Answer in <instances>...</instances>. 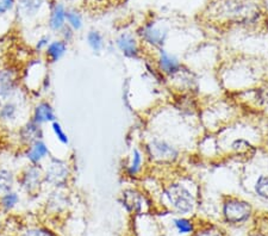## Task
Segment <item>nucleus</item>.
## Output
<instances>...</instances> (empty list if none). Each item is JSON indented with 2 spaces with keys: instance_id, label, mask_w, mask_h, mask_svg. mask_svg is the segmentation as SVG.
<instances>
[{
  "instance_id": "nucleus-14",
  "label": "nucleus",
  "mask_w": 268,
  "mask_h": 236,
  "mask_svg": "<svg viewBox=\"0 0 268 236\" xmlns=\"http://www.w3.org/2000/svg\"><path fill=\"white\" fill-rule=\"evenodd\" d=\"M29 117L39 126L51 124L53 122L58 121L55 109L48 99H39L38 101H36L31 107Z\"/></svg>"
},
{
  "instance_id": "nucleus-22",
  "label": "nucleus",
  "mask_w": 268,
  "mask_h": 236,
  "mask_svg": "<svg viewBox=\"0 0 268 236\" xmlns=\"http://www.w3.org/2000/svg\"><path fill=\"white\" fill-rule=\"evenodd\" d=\"M19 202H21V196H19V192L16 191L15 189L0 195V206H1L4 211L13 210L18 205Z\"/></svg>"
},
{
  "instance_id": "nucleus-1",
  "label": "nucleus",
  "mask_w": 268,
  "mask_h": 236,
  "mask_svg": "<svg viewBox=\"0 0 268 236\" xmlns=\"http://www.w3.org/2000/svg\"><path fill=\"white\" fill-rule=\"evenodd\" d=\"M211 15L218 17L222 22L235 24H252L258 21L260 12L248 0H223L216 5Z\"/></svg>"
},
{
  "instance_id": "nucleus-31",
  "label": "nucleus",
  "mask_w": 268,
  "mask_h": 236,
  "mask_svg": "<svg viewBox=\"0 0 268 236\" xmlns=\"http://www.w3.org/2000/svg\"><path fill=\"white\" fill-rule=\"evenodd\" d=\"M59 35H60V38L64 39L65 42H67V43L69 44L70 42L73 41L74 35H75V31H74V30L72 29V28H69L67 24H66L64 29H62V30L59 33Z\"/></svg>"
},
{
  "instance_id": "nucleus-21",
  "label": "nucleus",
  "mask_w": 268,
  "mask_h": 236,
  "mask_svg": "<svg viewBox=\"0 0 268 236\" xmlns=\"http://www.w3.org/2000/svg\"><path fill=\"white\" fill-rule=\"evenodd\" d=\"M230 152L236 156H249L255 152V147L249 141L243 137L235 138L230 143Z\"/></svg>"
},
{
  "instance_id": "nucleus-16",
  "label": "nucleus",
  "mask_w": 268,
  "mask_h": 236,
  "mask_svg": "<svg viewBox=\"0 0 268 236\" xmlns=\"http://www.w3.org/2000/svg\"><path fill=\"white\" fill-rule=\"evenodd\" d=\"M67 52H68L67 42H65L64 39L61 38L53 39L49 43V45L47 47V49L43 52L44 61L47 62V65L58 64L59 61H61V60L65 58Z\"/></svg>"
},
{
  "instance_id": "nucleus-7",
  "label": "nucleus",
  "mask_w": 268,
  "mask_h": 236,
  "mask_svg": "<svg viewBox=\"0 0 268 236\" xmlns=\"http://www.w3.org/2000/svg\"><path fill=\"white\" fill-rule=\"evenodd\" d=\"M145 153L148 158L154 163L160 165H172L180 156V152L176 147L166 140L153 138L145 144Z\"/></svg>"
},
{
  "instance_id": "nucleus-2",
  "label": "nucleus",
  "mask_w": 268,
  "mask_h": 236,
  "mask_svg": "<svg viewBox=\"0 0 268 236\" xmlns=\"http://www.w3.org/2000/svg\"><path fill=\"white\" fill-rule=\"evenodd\" d=\"M162 196L170 207L180 215H187L196 206V196L184 181L170 178L162 184Z\"/></svg>"
},
{
  "instance_id": "nucleus-35",
  "label": "nucleus",
  "mask_w": 268,
  "mask_h": 236,
  "mask_svg": "<svg viewBox=\"0 0 268 236\" xmlns=\"http://www.w3.org/2000/svg\"><path fill=\"white\" fill-rule=\"evenodd\" d=\"M66 1H75V0H66Z\"/></svg>"
},
{
  "instance_id": "nucleus-17",
  "label": "nucleus",
  "mask_w": 268,
  "mask_h": 236,
  "mask_svg": "<svg viewBox=\"0 0 268 236\" xmlns=\"http://www.w3.org/2000/svg\"><path fill=\"white\" fill-rule=\"evenodd\" d=\"M66 11L67 7L62 2H54L50 6L49 19H48V28L51 33L59 34L66 25Z\"/></svg>"
},
{
  "instance_id": "nucleus-6",
  "label": "nucleus",
  "mask_w": 268,
  "mask_h": 236,
  "mask_svg": "<svg viewBox=\"0 0 268 236\" xmlns=\"http://www.w3.org/2000/svg\"><path fill=\"white\" fill-rule=\"evenodd\" d=\"M17 185L28 196L36 195L44 185L43 165L27 164L17 173Z\"/></svg>"
},
{
  "instance_id": "nucleus-3",
  "label": "nucleus",
  "mask_w": 268,
  "mask_h": 236,
  "mask_svg": "<svg viewBox=\"0 0 268 236\" xmlns=\"http://www.w3.org/2000/svg\"><path fill=\"white\" fill-rule=\"evenodd\" d=\"M29 97L23 90L16 96L0 101V127L17 129L29 118Z\"/></svg>"
},
{
  "instance_id": "nucleus-23",
  "label": "nucleus",
  "mask_w": 268,
  "mask_h": 236,
  "mask_svg": "<svg viewBox=\"0 0 268 236\" xmlns=\"http://www.w3.org/2000/svg\"><path fill=\"white\" fill-rule=\"evenodd\" d=\"M86 42L93 53L99 54L105 48V39L100 31L90 30L86 35Z\"/></svg>"
},
{
  "instance_id": "nucleus-26",
  "label": "nucleus",
  "mask_w": 268,
  "mask_h": 236,
  "mask_svg": "<svg viewBox=\"0 0 268 236\" xmlns=\"http://www.w3.org/2000/svg\"><path fill=\"white\" fill-rule=\"evenodd\" d=\"M254 190L259 197L268 201V175H260L254 185Z\"/></svg>"
},
{
  "instance_id": "nucleus-34",
  "label": "nucleus",
  "mask_w": 268,
  "mask_h": 236,
  "mask_svg": "<svg viewBox=\"0 0 268 236\" xmlns=\"http://www.w3.org/2000/svg\"><path fill=\"white\" fill-rule=\"evenodd\" d=\"M266 146H267V149H268V137H267V141H266Z\"/></svg>"
},
{
  "instance_id": "nucleus-19",
  "label": "nucleus",
  "mask_w": 268,
  "mask_h": 236,
  "mask_svg": "<svg viewBox=\"0 0 268 236\" xmlns=\"http://www.w3.org/2000/svg\"><path fill=\"white\" fill-rule=\"evenodd\" d=\"M44 4V0H18L17 10L22 17L25 18H34L38 15L42 6Z\"/></svg>"
},
{
  "instance_id": "nucleus-27",
  "label": "nucleus",
  "mask_w": 268,
  "mask_h": 236,
  "mask_svg": "<svg viewBox=\"0 0 268 236\" xmlns=\"http://www.w3.org/2000/svg\"><path fill=\"white\" fill-rule=\"evenodd\" d=\"M192 236H223V232L213 224H206L201 228L195 230Z\"/></svg>"
},
{
  "instance_id": "nucleus-4",
  "label": "nucleus",
  "mask_w": 268,
  "mask_h": 236,
  "mask_svg": "<svg viewBox=\"0 0 268 236\" xmlns=\"http://www.w3.org/2000/svg\"><path fill=\"white\" fill-rule=\"evenodd\" d=\"M43 174L44 185H49L54 189H65L69 184L72 169L67 160L50 156L43 167Z\"/></svg>"
},
{
  "instance_id": "nucleus-30",
  "label": "nucleus",
  "mask_w": 268,
  "mask_h": 236,
  "mask_svg": "<svg viewBox=\"0 0 268 236\" xmlns=\"http://www.w3.org/2000/svg\"><path fill=\"white\" fill-rule=\"evenodd\" d=\"M21 236H55V235H54V233H51L49 229L36 227V228H30L25 230Z\"/></svg>"
},
{
  "instance_id": "nucleus-15",
  "label": "nucleus",
  "mask_w": 268,
  "mask_h": 236,
  "mask_svg": "<svg viewBox=\"0 0 268 236\" xmlns=\"http://www.w3.org/2000/svg\"><path fill=\"white\" fill-rule=\"evenodd\" d=\"M156 66L158 70L162 74V76H170L178 72L181 68V62L174 55H170L166 50L160 48L158 50V59H156Z\"/></svg>"
},
{
  "instance_id": "nucleus-10",
  "label": "nucleus",
  "mask_w": 268,
  "mask_h": 236,
  "mask_svg": "<svg viewBox=\"0 0 268 236\" xmlns=\"http://www.w3.org/2000/svg\"><path fill=\"white\" fill-rule=\"evenodd\" d=\"M16 137L22 148L28 147L37 140H44L43 126H39L29 117L16 129Z\"/></svg>"
},
{
  "instance_id": "nucleus-11",
  "label": "nucleus",
  "mask_w": 268,
  "mask_h": 236,
  "mask_svg": "<svg viewBox=\"0 0 268 236\" xmlns=\"http://www.w3.org/2000/svg\"><path fill=\"white\" fill-rule=\"evenodd\" d=\"M137 35L139 39L142 41V44L145 43L149 45V47L160 49L165 44V41L167 38V30L162 29V28L158 27L155 23L150 22L144 24L137 31Z\"/></svg>"
},
{
  "instance_id": "nucleus-25",
  "label": "nucleus",
  "mask_w": 268,
  "mask_h": 236,
  "mask_svg": "<svg viewBox=\"0 0 268 236\" xmlns=\"http://www.w3.org/2000/svg\"><path fill=\"white\" fill-rule=\"evenodd\" d=\"M50 129L59 143H61L62 146H66V147L69 146V136H68V134L66 133L65 128L62 127V124L60 123L59 121L53 122V123L50 124Z\"/></svg>"
},
{
  "instance_id": "nucleus-33",
  "label": "nucleus",
  "mask_w": 268,
  "mask_h": 236,
  "mask_svg": "<svg viewBox=\"0 0 268 236\" xmlns=\"http://www.w3.org/2000/svg\"><path fill=\"white\" fill-rule=\"evenodd\" d=\"M248 236H268L267 234H265V233L259 232V230H256V232H252Z\"/></svg>"
},
{
  "instance_id": "nucleus-28",
  "label": "nucleus",
  "mask_w": 268,
  "mask_h": 236,
  "mask_svg": "<svg viewBox=\"0 0 268 236\" xmlns=\"http://www.w3.org/2000/svg\"><path fill=\"white\" fill-rule=\"evenodd\" d=\"M174 226L178 229V232L180 234H192L195 232V224L191 220H187V218H176L174 221Z\"/></svg>"
},
{
  "instance_id": "nucleus-5",
  "label": "nucleus",
  "mask_w": 268,
  "mask_h": 236,
  "mask_svg": "<svg viewBox=\"0 0 268 236\" xmlns=\"http://www.w3.org/2000/svg\"><path fill=\"white\" fill-rule=\"evenodd\" d=\"M222 210L225 222L234 226L246 223L253 214V207L249 202L236 196H223Z\"/></svg>"
},
{
  "instance_id": "nucleus-8",
  "label": "nucleus",
  "mask_w": 268,
  "mask_h": 236,
  "mask_svg": "<svg viewBox=\"0 0 268 236\" xmlns=\"http://www.w3.org/2000/svg\"><path fill=\"white\" fill-rule=\"evenodd\" d=\"M21 72L16 67H0V101L16 96L22 90Z\"/></svg>"
},
{
  "instance_id": "nucleus-20",
  "label": "nucleus",
  "mask_w": 268,
  "mask_h": 236,
  "mask_svg": "<svg viewBox=\"0 0 268 236\" xmlns=\"http://www.w3.org/2000/svg\"><path fill=\"white\" fill-rule=\"evenodd\" d=\"M17 174L12 169L0 165V195L15 189Z\"/></svg>"
},
{
  "instance_id": "nucleus-13",
  "label": "nucleus",
  "mask_w": 268,
  "mask_h": 236,
  "mask_svg": "<svg viewBox=\"0 0 268 236\" xmlns=\"http://www.w3.org/2000/svg\"><path fill=\"white\" fill-rule=\"evenodd\" d=\"M23 158L30 165H42L51 156L50 148L45 140H37L22 149Z\"/></svg>"
},
{
  "instance_id": "nucleus-29",
  "label": "nucleus",
  "mask_w": 268,
  "mask_h": 236,
  "mask_svg": "<svg viewBox=\"0 0 268 236\" xmlns=\"http://www.w3.org/2000/svg\"><path fill=\"white\" fill-rule=\"evenodd\" d=\"M51 41H53V38H51L50 34H44V35H42L35 42V45H34V50L38 54H41V53L43 54V52L45 49H47V47L49 45Z\"/></svg>"
},
{
  "instance_id": "nucleus-24",
  "label": "nucleus",
  "mask_w": 268,
  "mask_h": 236,
  "mask_svg": "<svg viewBox=\"0 0 268 236\" xmlns=\"http://www.w3.org/2000/svg\"><path fill=\"white\" fill-rule=\"evenodd\" d=\"M66 24L75 31H80L82 29V15L81 12L75 7H69L66 11Z\"/></svg>"
},
{
  "instance_id": "nucleus-12",
  "label": "nucleus",
  "mask_w": 268,
  "mask_h": 236,
  "mask_svg": "<svg viewBox=\"0 0 268 236\" xmlns=\"http://www.w3.org/2000/svg\"><path fill=\"white\" fill-rule=\"evenodd\" d=\"M116 45L119 52L128 59H139L143 53V45L137 37L130 33H122L117 36Z\"/></svg>"
},
{
  "instance_id": "nucleus-18",
  "label": "nucleus",
  "mask_w": 268,
  "mask_h": 236,
  "mask_svg": "<svg viewBox=\"0 0 268 236\" xmlns=\"http://www.w3.org/2000/svg\"><path fill=\"white\" fill-rule=\"evenodd\" d=\"M143 154L138 148H134L133 153H131V158L129 163L125 165L124 167V175L129 179H136L141 174L142 169H143Z\"/></svg>"
},
{
  "instance_id": "nucleus-32",
  "label": "nucleus",
  "mask_w": 268,
  "mask_h": 236,
  "mask_svg": "<svg viewBox=\"0 0 268 236\" xmlns=\"http://www.w3.org/2000/svg\"><path fill=\"white\" fill-rule=\"evenodd\" d=\"M16 5V0H0V16L6 15Z\"/></svg>"
},
{
  "instance_id": "nucleus-9",
  "label": "nucleus",
  "mask_w": 268,
  "mask_h": 236,
  "mask_svg": "<svg viewBox=\"0 0 268 236\" xmlns=\"http://www.w3.org/2000/svg\"><path fill=\"white\" fill-rule=\"evenodd\" d=\"M121 198L122 204L130 214H143L150 206V202L148 201L147 195L137 187H130V189L124 190L122 192Z\"/></svg>"
}]
</instances>
